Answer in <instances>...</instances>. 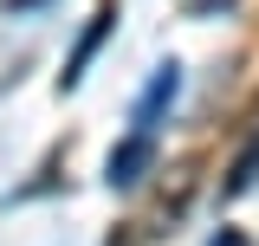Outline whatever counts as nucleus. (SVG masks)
I'll return each instance as SVG.
<instances>
[{"label":"nucleus","instance_id":"f257e3e1","mask_svg":"<svg viewBox=\"0 0 259 246\" xmlns=\"http://www.w3.org/2000/svg\"><path fill=\"white\" fill-rule=\"evenodd\" d=\"M110 20H117V0H104V7H97L91 13V26H84V39H78V46H71V59H65V91H71V85H78V78H84V65L97 59V46H104V39H110Z\"/></svg>","mask_w":259,"mask_h":246},{"label":"nucleus","instance_id":"f03ea898","mask_svg":"<svg viewBox=\"0 0 259 246\" xmlns=\"http://www.w3.org/2000/svg\"><path fill=\"white\" fill-rule=\"evenodd\" d=\"M175 85H182V71L175 65H162L156 78H149V91H143V104H136V136H156V123H162V110H168V97H175Z\"/></svg>","mask_w":259,"mask_h":246},{"label":"nucleus","instance_id":"7ed1b4c3","mask_svg":"<svg viewBox=\"0 0 259 246\" xmlns=\"http://www.w3.org/2000/svg\"><path fill=\"white\" fill-rule=\"evenodd\" d=\"M143 169H149V136H123L117 149H110V188H130V182H143Z\"/></svg>","mask_w":259,"mask_h":246},{"label":"nucleus","instance_id":"20e7f679","mask_svg":"<svg viewBox=\"0 0 259 246\" xmlns=\"http://www.w3.org/2000/svg\"><path fill=\"white\" fill-rule=\"evenodd\" d=\"M259 182V136H253V143H246V149H240V155H233V169H227V182H221V194H227V201H240V194H246V188H253Z\"/></svg>","mask_w":259,"mask_h":246},{"label":"nucleus","instance_id":"39448f33","mask_svg":"<svg viewBox=\"0 0 259 246\" xmlns=\"http://www.w3.org/2000/svg\"><path fill=\"white\" fill-rule=\"evenodd\" d=\"M207 246H253V240H246L240 227H227V233H214V240H207Z\"/></svg>","mask_w":259,"mask_h":246}]
</instances>
